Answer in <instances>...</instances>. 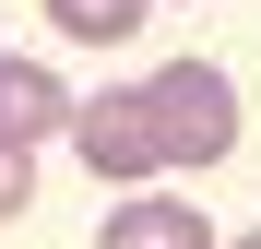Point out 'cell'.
Wrapping results in <instances>:
<instances>
[{
  "instance_id": "obj_1",
  "label": "cell",
  "mask_w": 261,
  "mask_h": 249,
  "mask_svg": "<svg viewBox=\"0 0 261 249\" xmlns=\"http://www.w3.org/2000/svg\"><path fill=\"white\" fill-rule=\"evenodd\" d=\"M143 95V131H154V166H214L238 143V83L214 71V60H166L130 83Z\"/></svg>"
},
{
  "instance_id": "obj_2",
  "label": "cell",
  "mask_w": 261,
  "mask_h": 249,
  "mask_svg": "<svg viewBox=\"0 0 261 249\" xmlns=\"http://www.w3.org/2000/svg\"><path fill=\"white\" fill-rule=\"evenodd\" d=\"M71 143H83V166L119 178V190L166 178V166H154V131H143V95H95V107H71Z\"/></svg>"
},
{
  "instance_id": "obj_3",
  "label": "cell",
  "mask_w": 261,
  "mask_h": 249,
  "mask_svg": "<svg viewBox=\"0 0 261 249\" xmlns=\"http://www.w3.org/2000/svg\"><path fill=\"white\" fill-rule=\"evenodd\" d=\"M48 131H71V83L0 48V143H12V154H36Z\"/></svg>"
},
{
  "instance_id": "obj_4",
  "label": "cell",
  "mask_w": 261,
  "mask_h": 249,
  "mask_svg": "<svg viewBox=\"0 0 261 249\" xmlns=\"http://www.w3.org/2000/svg\"><path fill=\"white\" fill-rule=\"evenodd\" d=\"M95 249H214V226H202V202H178V190H130L119 214L95 226Z\"/></svg>"
},
{
  "instance_id": "obj_5",
  "label": "cell",
  "mask_w": 261,
  "mask_h": 249,
  "mask_svg": "<svg viewBox=\"0 0 261 249\" xmlns=\"http://www.w3.org/2000/svg\"><path fill=\"white\" fill-rule=\"evenodd\" d=\"M143 12H154V0H48V24L83 36V48H130V36H143Z\"/></svg>"
},
{
  "instance_id": "obj_6",
  "label": "cell",
  "mask_w": 261,
  "mask_h": 249,
  "mask_svg": "<svg viewBox=\"0 0 261 249\" xmlns=\"http://www.w3.org/2000/svg\"><path fill=\"white\" fill-rule=\"evenodd\" d=\"M24 202H36V154H12V143H0V226H12Z\"/></svg>"
},
{
  "instance_id": "obj_7",
  "label": "cell",
  "mask_w": 261,
  "mask_h": 249,
  "mask_svg": "<svg viewBox=\"0 0 261 249\" xmlns=\"http://www.w3.org/2000/svg\"><path fill=\"white\" fill-rule=\"evenodd\" d=\"M226 249H261V226H249V237H226Z\"/></svg>"
}]
</instances>
